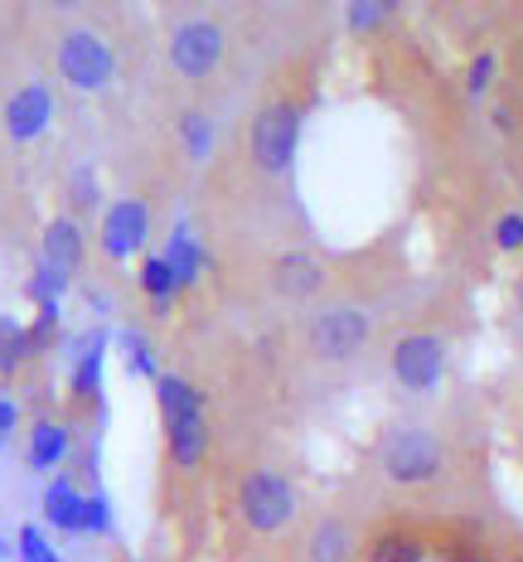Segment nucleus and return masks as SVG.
<instances>
[{
    "mask_svg": "<svg viewBox=\"0 0 523 562\" xmlns=\"http://www.w3.org/2000/svg\"><path fill=\"white\" fill-rule=\"evenodd\" d=\"M446 373V345L436 335H402L393 345V379L402 383L407 393H432Z\"/></svg>",
    "mask_w": 523,
    "mask_h": 562,
    "instance_id": "nucleus-7",
    "label": "nucleus"
},
{
    "mask_svg": "<svg viewBox=\"0 0 523 562\" xmlns=\"http://www.w3.org/2000/svg\"><path fill=\"white\" fill-rule=\"evenodd\" d=\"M49 116H54V92L44 83H25L10 92V102H5V132L15 140H34V136H44Z\"/></svg>",
    "mask_w": 523,
    "mask_h": 562,
    "instance_id": "nucleus-11",
    "label": "nucleus"
},
{
    "mask_svg": "<svg viewBox=\"0 0 523 562\" xmlns=\"http://www.w3.org/2000/svg\"><path fill=\"white\" fill-rule=\"evenodd\" d=\"M224 58V30L214 20H184V25L170 30V64L174 74L184 78H204L218 68Z\"/></svg>",
    "mask_w": 523,
    "mask_h": 562,
    "instance_id": "nucleus-8",
    "label": "nucleus"
},
{
    "mask_svg": "<svg viewBox=\"0 0 523 562\" xmlns=\"http://www.w3.org/2000/svg\"><path fill=\"white\" fill-rule=\"evenodd\" d=\"M160 257L170 262V272H174V281H180V291L194 286L200 272H204V248H200V238H194V228L184 224V218L170 228V243H166V252H160Z\"/></svg>",
    "mask_w": 523,
    "mask_h": 562,
    "instance_id": "nucleus-14",
    "label": "nucleus"
},
{
    "mask_svg": "<svg viewBox=\"0 0 523 562\" xmlns=\"http://www.w3.org/2000/svg\"><path fill=\"white\" fill-rule=\"evenodd\" d=\"M68 199H73V209H98V180H92V166L73 170V180H68Z\"/></svg>",
    "mask_w": 523,
    "mask_h": 562,
    "instance_id": "nucleus-25",
    "label": "nucleus"
},
{
    "mask_svg": "<svg viewBox=\"0 0 523 562\" xmlns=\"http://www.w3.org/2000/svg\"><path fill=\"white\" fill-rule=\"evenodd\" d=\"M141 291H146L150 301H156L160 311H166L170 301H174V291H180V281H174L170 262H166L160 252H156V257H146V262H141Z\"/></svg>",
    "mask_w": 523,
    "mask_h": 562,
    "instance_id": "nucleus-18",
    "label": "nucleus"
},
{
    "mask_svg": "<svg viewBox=\"0 0 523 562\" xmlns=\"http://www.w3.org/2000/svg\"><path fill=\"white\" fill-rule=\"evenodd\" d=\"M20 562H58V553L49 548V538H44L39 529H20Z\"/></svg>",
    "mask_w": 523,
    "mask_h": 562,
    "instance_id": "nucleus-24",
    "label": "nucleus"
},
{
    "mask_svg": "<svg viewBox=\"0 0 523 562\" xmlns=\"http://www.w3.org/2000/svg\"><path fill=\"white\" fill-rule=\"evenodd\" d=\"M83 228L73 224V218H49V224H44V243H39V262L44 267H54L58 277H73L78 267H83Z\"/></svg>",
    "mask_w": 523,
    "mask_h": 562,
    "instance_id": "nucleus-12",
    "label": "nucleus"
},
{
    "mask_svg": "<svg viewBox=\"0 0 523 562\" xmlns=\"http://www.w3.org/2000/svg\"><path fill=\"white\" fill-rule=\"evenodd\" d=\"M494 126H499V132H514V112H509V108H494Z\"/></svg>",
    "mask_w": 523,
    "mask_h": 562,
    "instance_id": "nucleus-31",
    "label": "nucleus"
},
{
    "mask_svg": "<svg viewBox=\"0 0 523 562\" xmlns=\"http://www.w3.org/2000/svg\"><path fill=\"white\" fill-rule=\"evenodd\" d=\"M368 330H374V321H368L364 311L354 306H334V311H320L316 321H310V355L325 359V364H344V359H354L359 349L368 345Z\"/></svg>",
    "mask_w": 523,
    "mask_h": 562,
    "instance_id": "nucleus-6",
    "label": "nucleus"
},
{
    "mask_svg": "<svg viewBox=\"0 0 523 562\" xmlns=\"http://www.w3.org/2000/svg\"><path fill=\"white\" fill-rule=\"evenodd\" d=\"M0 553H5V548H0Z\"/></svg>",
    "mask_w": 523,
    "mask_h": 562,
    "instance_id": "nucleus-35",
    "label": "nucleus"
},
{
    "mask_svg": "<svg viewBox=\"0 0 523 562\" xmlns=\"http://www.w3.org/2000/svg\"><path fill=\"white\" fill-rule=\"evenodd\" d=\"M238 514L252 533H282L296 519V490L282 471H248L238 485Z\"/></svg>",
    "mask_w": 523,
    "mask_h": 562,
    "instance_id": "nucleus-4",
    "label": "nucleus"
},
{
    "mask_svg": "<svg viewBox=\"0 0 523 562\" xmlns=\"http://www.w3.org/2000/svg\"><path fill=\"white\" fill-rule=\"evenodd\" d=\"M494 243H499L504 252H519V248H523V218H519V214H504V218H499V224H494Z\"/></svg>",
    "mask_w": 523,
    "mask_h": 562,
    "instance_id": "nucleus-28",
    "label": "nucleus"
},
{
    "mask_svg": "<svg viewBox=\"0 0 523 562\" xmlns=\"http://www.w3.org/2000/svg\"><path fill=\"white\" fill-rule=\"evenodd\" d=\"M156 403H160V422H166L170 461L180 465V471H194V465L208 456L204 393L194 389V383H184L180 373H160L156 379Z\"/></svg>",
    "mask_w": 523,
    "mask_h": 562,
    "instance_id": "nucleus-1",
    "label": "nucleus"
},
{
    "mask_svg": "<svg viewBox=\"0 0 523 562\" xmlns=\"http://www.w3.org/2000/svg\"><path fill=\"white\" fill-rule=\"evenodd\" d=\"M150 238V209L141 199H116V204L102 214V252L112 262H126V257H141Z\"/></svg>",
    "mask_w": 523,
    "mask_h": 562,
    "instance_id": "nucleus-9",
    "label": "nucleus"
},
{
    "mask_svg": "<svg viewBox=\"0 0 523 562\" xmlns=\"http://www.w3.org/2000/svg\"><path fill=\"white\" fill-rule=\"evenodd\" d=\"M368 562H427V548L407 533H383L374 543V553H368Z\"/></svg>",
    "mask_w": 523,
    "mask_h": 562,
    "instance_id": "nucleus-21",
    "label": "nucleus"
},
{
    "mask_svg": "<svg viewBox=\"0 0 523 562\" xmlns=\"http://www.w3.org/2000/svg\"><path fill=\"white\" fill-rule=\"evenodd\" d=\"M325 281H330V272H325V262L316 252H282L272 262V286L282 291L286 301H310L325 291Z\"/></svg>",
    "mask_w": 523,
    "mask_h": 562,
    "instance_id": "nucleus-10",
    "label": "nucleus"
},
{
    "mask_svg": "<svg viewBox=\"0 0 523 562\" xmlns=\"http://www.w3.org/2000/svg\"><path fill=\"white\" fill-rule=\"evenodd\" d=\"M68 291V281L54 272V267H34V277H30V301H39V306H58V296Z\"/></svg>",
    "mask_w": 523,
    "mask_h": 562,
    "instance_id": "nucleus-22",
    "label": "nucleus"
},
{
    "mask_svg": "<svg viewBox=\"0 0 523 562\" xmlns=\"http://www.w3.org/2000/svg\"><path fill=\"white\" fill-rule=\"evenodd\" d=\"M514 301H519V311H523V277H519V286H514Z\"/></svg>",
    "mask_w": 523,
    "mask_h": 562,
    "instance_id": "nucleus-33",
    "label": "nucleus"
},
{
    "mask_svg": "<svg viewBox=\"0 0 523 562\" xmlns=\"http://www.w3.org/2000/svg\"><path fill=\"white\" fill-rule=\"evenodd\" d=\"M296 146H300V108L296 102H266L258 108L248 126V150H252V166L262 175H286L291 160H296Z\"/></svg>",
    "mask_w": 523,
    "mask_h": 562,
    "instance_id": "nucleus-3",
    "label": "nucleus"
},
{
    "mask_svg": "<svg viewBox=\"0 0 523 562\" xmlns=\"http://www.w3.org/2000/svg\"><path fill=\"white\" fill-rule=\"evenodd\" d=\"M383 15H388V5H349V25H354V30L378 25Z\"/></svg>",
    "mask_w": 523,
    "mask_h": 562,
    "instance_id": "nucleus-29",
    "label": "nucleus"
},
{
    "mask_svg": "<svg viewBox=\"0 0 523 562\" xmlns=\"http://www.w3.org/2000/svg\"><path fill=\"white\" fill-rule=\"evenodd\" d=\"M15 422H20L15 403H10V397L0 393V447H5V437H10V431H15Z\"/></svg>",
    "mask_w": 523,
    "mask_h": 562,
    "instance_id": "nucleus-30",
    "label": "nucleus"
},
{
    "mask_svg": "<svg viewBox=\"0 0 523 562\" xmlns=\"http://www.w3.org/2000/svg\"><path fill=\"white\" fill-rule=\"evenodd\" d=\"M68 427H58V422H34V431H30V465L34 471H54L58 461L68 456Z\"/></svg>",
    "mask_w": 523,
    "mask_h": 562,
    "instance_id": "nucleus-16",
    "label": "nucleus"
},
{
    "mask_svg": "<svg viewBox=\"0 0 523 562\" xmlns=\"http://www.w3.org/2000/svg\"><path fill=\"white\" fill-rule=\"evenodd\" d=\"M102 369H107V330H92L83 345H78L73 373H68V389H73L78 403H92L102 393Z\"/></svg>",
    "mask_w": 523,
    "mask_h": 562,
    "instance_id": "nucleus-13",
    "label": "nucleus"
},
{
    "mask_svg": "<svg viewBox=\"0 0 523 562\" xmlns=\"http://www.w3.org/2000/svg\"><path fill=\"white\" fill-rule=\"evenodd\" d=\"M58 74H64L68 88L78 92H102L116 78V54L112 44L102 40V34L92 30H68L64 40H58Z\"/></svg>",
    "mask_w": 523,
    "mask_h": 562,
    "instance_id": "nucleus-5",
    "label": "nucleus"
},
{
    "mask_svg": "<svg viewBox=\"0 0 523 562\" xmlns=\"http://www.w3.org/2000/svg\"><path fill=\"white\" fill-rule=\"evenodd\" d=\"M107 529H112V499L107 495H88L83 533H107Z\"/></svg>",
    "mask_w": 523,
    "mask_h": 562,
    "instance_id": "nucleus-26",
    "label": "nucleus"
},
{
    "mask_svg": "<svg viewBox=\"0 0 523 562\" xmlns=\"http://www.w3.org/2000/svg\"><path fill=\"white\" fill-rule=\"evenodd\" d=\"M349 553H354V533L340 519L316 524V533H310V562H349Z\"/></svg>",
    "mask_w": 523,
    "mask_h": 562,
    "instance_id": "nucleus-17",
    "label": "nucleus"
},
{
    "mask_svg": "<svg viewBox=\"0 0 523 562\" xmlns=\"http://www.w3.org/2000/svg\"><path fill=\"white\" fill-rule=\"evenodd\" d=\"M122 345H126V359H132V373H150L156 379V349H150V339H141V330H126Z\"/></svg>",
    "mask_w": 523,
    "mask_h": 562,
    "instance_id": "nucleus-23",
    "label": "nucleus"
},
{
    "mask_svg": "<svg viewBox=\"0 0 523 562\" xmlns=\"http://www.w3.org/2000/svg\"><path fill=\"white\" fill-rule=\"evenodd\" d=\"M446 562H480V553H470V548H456Z\"/></svg>",
    "mask_w": 523,
    "mask_h": 562,
    "instance_id": "nucleus-32",
    "label": "nucleus"
},
{
    "mask_svg": "<svg viewBox=\"0 0 523 562\" xmlns=\"http://www.w3.org/2000/svg\"><path fill=\"white\" fill-rule=\"evenodd\" d=\"M494 68H499V58L485 49V54H475V64H470V78H465V83H470V98H480L485 88L494 83Z\"/></svg>",
    "mask_w": 523,
    "mask_h": 562,
    "instance_id": "nucleus-27",
    "label": "nucleus"
},
{
    "mask_svg": "<svg viewBox=\"0 0 523 562\" xmlns=\"http://www.w3.org/2000/svg\"><path fill=\"white\" fill-rule=\"evenodd\" d=\"M378 465L393 485H432L446 465V451H441L436 431L427 427H398L383 437L378 447Z\"/></svg>",
    "mask_w": 523,
    "mask_h": 562,
    "instance_id": "nucleus-2",
    "label": "nucleus"
},
{
    "mask_svg": "<svg viewBox=\"0 0 523 562\" xmlns=\"http://www.w3.org/2000/svg\"><path fill=\"white\" fill-rule=\"evenodd\" d=\"M180 140L194 160H208V150H214V122H208L204 112H184L180 116Z\"/></svg>",
    "mask_w": 523,
    "mask_h": 562,
    "instance_id": "nucleus-20",
    "label": "nucleus"
},
{
    "mask_svg": "<svg viewBox=\"0 0 523 562\" xmlns=\"http://www.w3.org/2000/svg\"><path fill=\"white\" fill-rule=\"evenodd\" d=\"M83 509H88V495H78L73 480L58 475L49 490H44V519L64 533H83Z\"/></svg>",
    "mask_w": 523,
    "mask_h": 562,
    "instance_id": "nucleus-15",
    "label": "nucleus"
},
{
    "mask_svg": "<svg viewBox=\"0 0 523 562\" xmlns=\"http://www.w3.org/2000/svg\"><path fill=\"white\" fill-rule=\"evenodd\" d=\"M30 355V330L15 315H0V373L20 369V359Z\"/></svg>",
    "mask_w": 523,
    "mask_h": 562,
    "instance_id": "nucleus-19",
    "label": "nucleus"
},
{
    "mask_svg": "<svg viewBox=\"0 0 523 562\" xmlns=\"http://www.w3.org/2000/svg\"><path fill=\"white\" fill-rule=\"evenodd\" d=\"M514 562H523V558H514Z\"/></svg>",
    "mask_w": 523,
    "mask_h": 562,
    "instance_id": "nucleus-34",
    "label": "nucleus"
}]
</instances>
